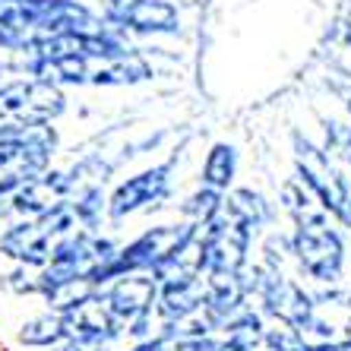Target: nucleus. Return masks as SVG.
<instances>
[{
    "label": "nucleus",
    "mask_w": 351,
    "mask_h": 351,
    "mask_svg": "<svg viewBox=\"0 0 351 351\" xmlns=\"http://www.w3.org/2000/svg\"><path fill=\"white\" fill-rule=\"evenodd\" d=\"M70 339L66 332V317L64 313H41V317L25 319L23 329H19V342L29 345V348H51V345H64Z\"/></svg>",
    "instance_id": "obj_19"
},
{
    "label": "nucleus",
    "mask_w": 351,
    "mask_h": 351,
    "mask_svg": "<svg viewBox=\"0 0 351 351\" xmlns=\"http://www.w3.org/2000/svg\"><path fill=\"white\" fill-rule=\"evenodd\" d=\"M329 219L339 225V228H345V231H351V187H348V193L342 196V203L335 206V213L329 215Z\"/></svg>",
    "instance_id": "obj_24"
},
{
    "label": "nucleus",
    "mask_w": 351,
    "mask_h": 351,
    "mask_svg": "<svg viewBox=\"0 0 351 351\" xmlns=\"http://www.w3.org/2000/svg\"><path fill=\"white\" fill-rule=\"evenodd\" d=\"M101 19L117 32H136V35L180 32V13L171 0H117V3H105Z\"/></svg>",
    "instance_id": "obj_9"
},
{
    "label": "nucleus",
    "mask_w": 351,
    "mask_h": 351,
    "mask_svg": "<svg viewBox=\"0 0 351 351\" xmlns=\"http://www.w3.org/2000/svg\"><path fill=\"white\" fill-rule=\"evenodd\" d=\"M263 266L272 272H285L288 266H294V247H291V231H269L266 241L260 244Z\"/></svg>",
    "instance_id": "obj_23"
},
{
    "label": "nucleus",
    "mask_w": 351,
    "mask_h": 351,
    "mask_svg": "<svg viewBox=\"0 0 351 351\" xmlns=\"http://www.w3.org/2000/svg\"><path fill=\"white\" fill-rule=\"evenodd\" d=\"M66 111V98L58 82L48 80H16L0 86V139L23 136L54 123Z\"/></svg>",
    "instance_id": "obj_2"
},
{
    "label": "nucleus",
    "mask_w": 351,
    "mask_h": 351,
    "mask_svg": "<svg viewBox=\"0 0 351 351\" xmlns=\"http://www.w3.org/2000/svg\"><path fill=\"white\" fill-rule=\"evenodd\" d=\"M237 165H241V156H237V149L231 143H213L203 158V168H199V184L228 193L234 187Z\"/></svg>",
    "instance_id": "obj_16"
},
{
    "label": "nucleus",
    "mask_w": 351,
    "mask_h": 351,
    "mask_svg": "<svg viewBox=\"0 0 351 351\" xmlns=\"http://www.w3.org/2000/svg\"><path fill=\"white\" fill-rule=\"evenodd\" d=\"M254 231L231 221L221 213L215 221L199 228V244H203V269L206 272H244L250 266V250H254Z\"/></svg>",
    "instance_id": "obj_8"
},
{
    "label": "nucleus",
    "mask_w": 351,
    "mask_h": 351,
    "mask_svg": "<svg viewBox=\"0 0 351 351\" xmlns=\"http://www.w3.org/2000/svg\"><path fill=\"white\" fill-rule=\"evenodd\" d=\"M221 209H225V193L199 184V187H196L193 193L180 203V219L193 221V225H199V228H203V225H209V221L219 219Z\"/></svg>",
    "instance_id": "obj_21"
},
{
    "label": "nucleus",
    "mask_w": 351,
    "mask_h": 351,
    "mask_svg": "<svg viewBox=\"0 0 351 351\" xmlns=\"http://www.w3.org/2000/svg\"><path fill=\"white\" fill-rule=\"evenodd\" d=\"M60 351H95V348H89V345L76 342V339H66V342L60 345Z\"/></svg>",
    "instance_id": "obj_26"
},
{
    "label": "nucleus",
    "mask_w": 351,
    "mask_h": 351,
    "mask_svg": "<svg viewBox=\"0 0 351 351\" xmlns=\"http://www.w3.org/2000/svg\"><path fill=\"white\" fill-rule=\"evenodd\" d=\"M342 339H348L351 342V317H348V323H345V329H342Z\"/></svg>",
    "instance_id": "obj_28"
},
{
    "label": "nucleus",
    "mask_w": 351,
    "mask_h": 351,
    "mask_svg": "<svg viewBox=\"0 0 351 351\" xmlns=\"http://www.w3.org/2000/svg\"><path fill=\"white\" fill-rule=\"evenodd\" d=\"M108 307L121 323H130L136 317L156 313V298H158V282L149 272H127V276L114 278L111 285L101 288Z\"/></svg>",
    "instance_id": "obj_11"
},
{
    "label": "nucleus",
    "mask_w": 351,
    "mask_h": 351,
    "mask_svg": "<svg viewBox=\"0 0 351 351\" xmlns=\"http://www.w3.org/2000/svg\"><path fill=\"white\" fill-rule=\"evenodd\" d=\"M64 317H66V332H70V339L89 345V348H95V351H105L108 345L117 342L123 335V323L111 313V307H108L101 291L86 298L80 307H73V311L64 313Z\"/></svg>",
    "instance_id": "obj_10"
},
{
    "label": "nucleus",
    "mask_w": 351,
    "mask_h": 351,
    "mask_svg": "<svg viewBox=\"0 0 351 351\" xmlns=\"http://www.w3.org/2000/svg\"><path fill=\"white\" fill-rule=\"evenodd\" d=\"M206 304V282L199 278H184V282H165L158 285V298H156V317L162 323H178L203 313Z\"/></svg>",
    "instance_id": "obj_14"
},
{
    "label": "nucleus",
    "mask_w": 351,
    "mask_h": 351,
    "mask_svg": "<svg viewBox=\"0 0 351 351\" xmlns=\"http://www.w3.org/2000/svg\"><path fill=\"white\" fill-rule=\"evenodd\" d=\"M221 213L228 215L231 221L244 225L247 231H269L272 225L278 221V206L269 203L260 190H250V187H231L225 193V209Z\"/></svg>",
    "instance_id": "obj_13"
},
{
    "label": "nucleus",
    "mask_w": 351,
    "mask_h": 351,
    "mask_svg": "<svg viewBox=\"0 0 351 351\" xmlns=\"http://www.w3.org/2000/svg\"><path fill=\"white\" fill-rule=\"evenodd\" d=\"M66 206L73 209L76 221H80L86 231H95L98 221L108 215V196H105V190H101V184H80L73 199L66 196Z\"/></svg>",
    "instance_id": "obj_20"
},
{
    "label": "nucleus",
    "mask_w": 351,
    "mask_h": 351,
    "mask_svg": "<svg viewBox=\"0 0 351 351\" xmlns=\"http://www.w3.org/2000/svg\"><path fill=\"white\" fill-rule=\"evenodd\" d=\"M294 269L313 278L317 285H339L345 276V234L329 215L301 221L291 228Z\"/></svg>",
    "instance_id": "obj_3"
},
{
    "label": "nucleus",
    "mask_w": 351,
    "mask_h": 351,
    "mask_svg": "<svg viewBox=\"0 0 351 351\" xmlns=\"http://www.w3.org/2000/svg\"><path fill=\"white\" fill-rule=\"evenodd\" d=\"M73 193V180L64 171H45L32 178L23 190L10 196V213L23 215V219H35V215L51 213L54 206H60L66 196Z\"/></svg>",
    "instance_id": "obj_12"
},
{
    "label": "nucleus",
    "mask_w": 351,
    "mask_h": 351,
    "mask_svg": "<svg viewBox=\"0 0 351 351\" xmlns=\"http://www.w3.org/2000/svg\"><path fill=\"white\" fill-rule=\"evenodd\" d=\"M311 351H351V342L348 339H329V342H317V345H311Z\"/></svg>",
    "instance_id": "obj_25"
},
{
    "label": "nucleus",
    "mask_w": 351,
    "mask_h": 351,
    "mask_svg": "<svg viewBox=\"0 0 351 351\" xmlns=\"http://www.w3.org/2000/svg\"><path fill=\"white\" fill-rule=\"evenodd\" d=\"M319 146L326 149L335 165L351 168V123L335 121V117H323V143Z\"/></svg>",
    "instance_id": "obj_22"
},
{
    "label": "nucleus",
    "mask_w": 351,
    "mask_h": 351,
    "mask_svg": "<svg viewBox=\"0 0 351 351\" xmlns=\"http://www.w3.org/2000/svg\"><path fill=\"white\" fill-rule=\"evenodd\" d=\"M178 158H180V152H174L171 158H165V162L152 165L146 171L121 180L114 187V193L108 196V219L117 225L127 215L158 209L174 190V165H178Z\"/></svg>",
    "instance_id": "obj_7"
},
{
    "label": "nucleus",
    "mask_w": 351,
    "mask_h": 351,
    "mask_svg": "<svg viewBox=\"0 0 351 351\" xmlns=\"http://www.w3.org/2000/svg\"><path fill=\"white\" fill-rule=\"evenodd\" d=\"M152 76V66L143 58V51H127L123 58L108 60L105 66L92 70L89 82L92 86H133V82H143Z\"/></svg>",
    "instance_id": "obj_17"
},
{
    "label": "nucleus",
    "mask_w": 351,
    "mask_h": 351,
    "mask_svg": "<svg viewBox=\"0 0 351 351\" xmlns=\"http://www.w3.org/2000/svg\"><path fill=\"white\" fill-rule=\"evenodd\" d=\"M345 311H348V317H351V285L345 288Z\"/></svg>",
    "instance_id": "obj_27"
},
{
    "label": "nucleus",
    "mask_w": 351,
    "mask_h": 351,
    "mask_svg": "<svg viewBox=\"0 0 351 351\" xmlns=\"http://www.w3.org/2000/svg\"><path fill=\"white\" fill-rule=\"evenodd\" d=\"M38 294L45 298L48 311L54 313H70L73 307H80L86 298L98 294L95 282L89 276H64V278H48L38 282Z\"/></svg>",
    "instance_id": "obj_15"
},
{
    "label": "nucleus",
    "mask_w": 351,
    "mask_h": 351,
    "mask_svg": "<svg viewBox=\"0 0 351 351\" xmlns=\"http://www.w3.org/2000/svg\"><path fill=\"white\" fill-rule=\"evenodd\" d=\"M105 19L80 0H0V48L29 51L60 32H92Z\"/></svg>",
    "instance_id": "obj_1"
},
{
    "label": "nucleus",
    "mask_w": 351,
    "mask_h": 351,
    "mask_svg": "<svg viewBox=\"0 0 351 351\" xmlns=\"http://www.w3.org/2000/svg\"><path fill=\"white\" fill-rule=\"evenodd\" d=\"M291 149H294V178L317 196L323 213L332 215L335 206L342 203V196L348 193L351 178H345V171L329 158L326 149L313 143L311 136H304L301 130L291 133Z\"/></svg>",
    "instance_id": "obj_6"
},
{
    "label": "nucleus",
    "mask_w": 351,
    "mask_h": 351,
    "mask_svg": "<svg viewBox=\"0 0 351 351\" xmlns=\"http://www.w3.org/2000/svg\"><path fill=\"white\" fill-rule=\"evenodd\" d=\"M54 149H58V133L51 123L23 136L0 139V199L13 196L32 178L48 171Z\"/></svg>",
    "instance_id": "obj_5"
},
{
    "label": "nucleus",
    "mask_w": 351,
    "mask_h": 351,
    "mask_svg": "<svg viewBox=\"0 0 351 351\" xmlns=\"http://www.w3.org/2000/svg\"><path fill=\"white\" fill-rule=\"evenodd\" d=\"M76 228H80V221H76L73 209L64 199L51 213L35 215V219H23L19 225H10L0 234V254L23 263V266H48L51 247Z\"/></svg>",
    "instance_id": "obj_4"
},
{
    "label": "nucleus",
    "mask_w": 351,
    "mask_h": 351,
    "mask_svg": "<svg viewBox=\"0 0 351 351\" xmlns=\"http://www.w3.org/2000/svg\"><path fill=\"white\" fill-rule=\"evenodd\" d=\"M278 209L291 219V225H301V221H313L319 215H326L319 199L298 178L282 180V187H278Z\"/></svg>",
    "instance_id": "obj_18"
},
{
    "label": "nucleus",
    "mask_w": 351,
    "mask_h": 351,
    "mask_svg": "<svg viewBox=\"0 0 351 351\" xmlns=\"http://www.w3.org/2000/svg\"><path fill=\"white\" fill-rule=\"evenodd\" d=\"M345 111H348V114H351V89L345 92Z\"/></svg>",
    "instance_id": "obj_29"
}]
</instances>
